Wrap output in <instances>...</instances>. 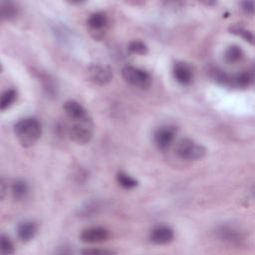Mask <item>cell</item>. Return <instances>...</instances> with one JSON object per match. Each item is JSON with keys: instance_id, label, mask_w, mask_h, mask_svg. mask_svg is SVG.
<instances>
[{"instance_id": "obj_1", "label": "cell", "mask_w": 255, "mask_h": 255, "mask_svg": "<svg viewBox=\"0 0 255 255\" xmlns=\"http://www.w3.org/2000/svg\"><path fill=\"white\" fill-rule=\"evenodd\" d=\"M14 134L21 146L28 147L41 138L42 126L37 119L25 118L15 124Z\"/></svg>"}, {"instance_id": "obj_2", "label": "cell", "mask_w": 255, "mask_h": 255, "mask_svg": "<svg viewBox=\"0 0 255 255\" xmlns=\"http://www.w3.org/2000/svg\"><path fill=\"white\" fill-rule=\"evenodd\" d=\"M176 154L185 161H198L202 159L205 154V147L190 139L181 140L176 146Z\"/></svg>"}, {"instance_id": "obj_3", "label": "cell", "mask_w": 255, "mask_h": 255, "mask_svg": "<svg viewBox=\"0 0 255 255\" xmlns=\"http://www.w3.org/2000/svg\"><path fill=\"white\" fill-rule=\"evenodd\" d=\"M93 125L91 119L74 122L69 128V138L78 145H86L93 138Z\"/></svg>"}, {"instance_id": "obj_4", "label": "cell", "mask_w": 255, "mask_h": 255, "mask_svg": "<svg viewBox=\"0 0 255 255\" xmlns=\"http://www.w3.org/2000/svg\"><path fill=\"white\" fill-rule=\"evenodd\" d=\"M122 76L126 82L140 88L148 87L152 82L150 74L134 66H125L122 69Z\"/></svg>"}, {"instance_id": "obj_5", "label": "cell", "mask_w": 255, "mask_h": 255, "mask_svg": "<svg viewBox=\"0 0 255 255\" xmlns=\"http://www.w3.org/2000/svg\"><path fill=\"white\" fill-rule=\"evenodd\" d=\"M110 238V231L101 226H93L81 232L80 239L84 243H100Z\"/></svg>"}, {"instance_id": "obj_6", "label": "cell", "mask_w": 255, "mask_h": 255, "mask_svg": "<svg viewBox=\"0 0 255 255\" xmlns=\"http://www.w3.org/2000/svg\"><path fill=\"white\" fill-rule=\"evenodd\" d=\"M88 78L99 86H105L111 82L113 78L112 70L107 66L102 65H92L88 69Z\"/></svg>"}, {"instance_id": "obj_7", "label": "cell", "mask_w": 255, "mask_h": 255, "mask_svg": "<svg viewBox=\"0 0 255 255\" xmlns=\"http://www.w3.org/2000/svg\"><path fill=\"white\" fill-rule=\"evenodd\" d=\"M174 230L167 225H158L150 233V241L157 245H165L174 240Z\"/></svg>"}, {"instance_id": "obj_8", "label": "cell", "mask_w": 255, "mask_h": 255, "mask_svg": "<svg viewBox=\"0 0 255 255\" xmlns=\"http://www.w3.org/2000/svg\"><path fill=\"white\" fill-rule=\"evenodd\" d=\"M176 137V130L173 127H163L159 129L154 137L155 144L159 150L164 151L171 146Z\"/></svg>"}, {"instance_id": "obj_9", "label": "cell", "mask_w": 255, "mask_h": 255, "mask_svg": "<svg viewBox=\"0 0 255 255\" xmlns=\"http://www.w3.org/2000/svg\"><path fill=\"white\" fill-rule=\"evenodd\" d=\"M64 112L67 115V117L72 120L73 122H78V121H84L90 119L88 116V113L83 106L73 100L67 101L64 104Z\"/></svg>"}, {"instance_id": "obj_10", "label": "cell", "mask_w": 255, "mask_h": 255, "mask_svg": "<svg viewBox=\"0 0 255 255\" xmlns=\"http://www.w3.org/2000/svg\"><path fill=\"white\" fill-rule=\"evenodd\" d=\"M174 77L182 85H188L194 79V72L186 63H177L174 66Z\"/></svg>"}, {"instance_id": "obj_11", "label": "cell", "mask_w": 255, "mask_h": 255, "mask_svg": "<svg viewBox=\"0 0 255 255\" xmlns=\"http://www.w3.org/2000/svg\"><path fill=\"white\" fill-rule=\"evenodd\" d=\"M37 225L33 221H24L17 228V237L22 242H28L37 233Z\"/></svg>"}, {"instance_id": "obj_12", "label": "cell", "mask_w": 255, "mask_h": 255, "mask_svg": "<svg viewBox=\"0 0 255 255\" xmlns=\"http://www.w3.org/2000/svg\"><path fill=\"white\" fill-rule=\"evenodd\" d=\"M219 237L228 243L239 242L242 238L241 233L231 226H222L218 230Z\"/></svg>"}, {"instance_id": "obj_13", "label": "cell", "mask_w": 255, "mask_h": 255, "mask_svg": "<svg viewBox=\"0 0 255 255\" xmlns=\"http://www.w3.org/2000/svg\"><path fill=\"white\" fill-rule=\"evenodd\" d=\"M108 24V17L102 12H96L90 15L88 25L94 31H101Z\"/></svg>"}, {"instance_id": "obj_14", "label": "cell", "mask_w": 255, "mask_h": 255, "mask_svg": "<svg viewBox=\"0 0 255 255\" xmlns=\"http://www.w3.org/2000/svg\"><path fill=\"white\" fill-rule=\"evenodd\" d=\"M29 191L28 184L25 181L23 180H17L13 182L12 187H11V193L16 200H22L26 199Z\"/></svg>"}, {"instance_id": "obj_15", "label": "cell", "mask_w": 255, "mask_h": 255, "mask_svg": "<svg viewBox=\"0 0 255 255\" xmlns=\"http://www.w3.org/2000/svg\"><path fill=\"white\" fill-rule=\"evenodd\" d=\"M253 77L249 72H241L237 75H232L231 87L246 88L251 84Z\"/></svg>"}, {"instance_id": "obj_16", "label": "cell", "mask_w": 255, "mask_h": 255, "mask_svg": "<svg viewBox=\"0 0 255 255\" xmlns=\"http://www.w3.org/2000/svg\"><path fill=\"white\" fill-rule=\"evenodd\" d=\"M18 13V7L11 1H1L0 3V14L2 20H11Z\"/></svg>"}, {"instance_id": "obj_17", "label": "cell", "mask_w": 255, "mask_h": 255, "mask_svg": "<svg viewBox=\"0 0 255 255\" xmlns=\"http://www.w3.org/2000/svg\"><path fill=\"white\" fill-rule=\"evenodd\" d=\"M242 57H243V51L237 45L229 46L224 53V59L229 64H233L240 61Z\"/></svg>"}, {"instance_id": "obj_18", "label": "cell", "mask_w": 255, "mask_h": 255, "mask_svg": "<svg viewBox=\"0 0 255 255\" xmlns=\"http://www.w3.org/2000/svg\"><path fill=\"white\" fill-rule=\"evenodd\" d=\"M16 99H17V92L14 89L5 91L1 95V99H0V110L3 112L8 108H10L15 103Z\"/></svg>"}, {"instance_id": "obj_19", "label": "cell", "mask_w": 255, "mask_h": 255, "mask_svg": "<svg viewBox=\"0 0 255 255\" xmlns=\"http://www.w3.org/2000/svg\"><path fill=\"white\" fill-rule=\"evenodd\" d=\"M117 181L121 186L127 189H132L138 185V182L126 173L120 172L117 175Z\"/></svg>"}, {"instance_id": "obj_20", "label": "cell", "mask_w": 255, "mask_h": 255, "mask_svg": "<svg viewBox=\"0 0 255 255\" xmlns=\"http://www.w3.org/2000/svg\"><path fill=\"white\" fill-rule=\"evenodd\" d=\"M214 79L221 86H231L232 75L227 74L225 71L217 69L214 71Z\"/></svg>"}, {"instance_id": "obj_21", "label": "cell", "mask_w": 255, "mask_h": 255, "mask_svg": "<svg viewBox=\"0 0 255 255\" xmlns=\"http://www.w3.org/2000/svg\"><path fill=\"white\" fill-rule=\"evenodd\" d=\"M129 51L133 54L136 55H146L148 51L147 46L144 43L143 41L140 40H134L129 44V47H128Z\"/></svg>"}, {"instance_id": "obj_22", "label": "cell", "mask_w": 255, "mask_h": 255, "mask_svg": "<svg viewBox=\"0 0 255 255\" xmlns=\"http://www.w3.org/2000/svg\"><path fill=\"white\" fill-rule=\"evenodd\" d=\"M230 31L233 34L241 36L245 41L249 42V43H251V44L253 43V40H254L253 34L249 30L245 29L244 27H241V26H238V25H235V26H232L230 28Z\"/></svg>"}, {"instance_id": "obj_23", "label": "cell", "mask_w": 255, "mask_h": 255, "mask_svg": "<svg viewBox=\"0 0 255 255\" xmlns=\"http://www.w3.org/2000/svg\"><path fill=\"white\" fill-rule=\"evenodd\" d=\"M0 249H1V253L4 255H9L14 253V245L10 238L4 235L0 237Z\"/></svg>"}, {"instance_id": "obj_24", "label": "cell", "mask_w": 255, "mask_h": 255, "mask_svg": "<svg viewBox=\"0 0 255 255\" xmlns=\"http://www.w3.org/2000/svg\"><path fill=\"white\" fill-rule=\"evenodd\" d=\"M83 254H113L115 253L112 250H106V249H86V250H83L82 251Z\"/></svg>"}, {"instance_id": "obj_25", "label": "cell", "mask_w": 255, "mask_h": 255, "mask_svg": "<svg viewBox=\"0 0 255 255\" xmlns=\"http://www.w3.org/2000/svg\"><path fill=\"white\" fill-rule=\"evenodd\" d=\"M242 9L248 13V14H253L254 13V2L253 1H244L241 3Z\"/></svg>"}, {"instance_id": "obj_26", "label": "cell", "mask_w": 255, "mask_h": 255, "mask_svg": "<svg viewBox=\"0 0 255 255\" xmlns=\"http://www.w3.org/2000/svg\"><path fill=\"white\" fill-rule=\"evenodd\" d=\"M5 190H6V188H5V183H4V182L2 181V182H1V199H2V200L4 199V196H5Z\"/></svg>"}]
</instances>
